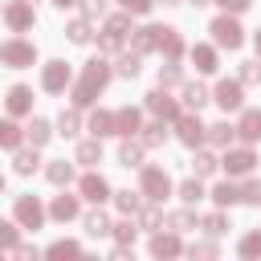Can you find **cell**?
<instances>
[{
    "mask_svg": "<svg viewBox=\"0 0 261 261\" xmlns=\"http://www.w3.org/2000/svg\"><path fill=\"white\" fill-rule=\"evenodd\" d=\"M110 82V65L102 61V57H94V61H86V69H82V82L73 86V106H90L98 94H102V86Z\"/></svg>",
    "mask_w": 261,
    "mask_h": 261,
    "instance_id": "1",
    "label": "cell"
},
{
    "mask_svg": "<svg viewBox=\"0 0 261 261\" xmlns=\"http://www.w3.org/2000/svg\"><path fill=\"white\" fill-rule=\"evenodd\" d=\"M139 184H143V196H147V200H155V204L171 192V179H167V171H159V167H143Z\"/></svg>",
    "mask_w": 261,
    "mask_h": 261,
    "instance_id": "2",
    "label": "cell"
},
{
    "mask_svg": "<svg viewBox=\"0 0 261 261\" xmlns=\"http://www.w3.org/2000/svg\"><path fill=\"white\" fill-rule=\"evenodd\" d=\"M208 33H212L216 45H224V49H241V24H237L232 16H216Z\"/></svg>",
    "mask_w": 261,
    "mask_h": 261,
    "instance_id": "3",
    "label": "cell"
},
{
    "mask_svg": "<svg viewBox=\"0 0 261 261\" xmlns=\"http://www.w3.org/2000/svg\"><path fill=\"white\" fill-rule=\"evenodd\" d=\"M126 29H130V12H118V16H110V20H106V33H102V41H98V45H102L106 53H114V49L122 45Z\"/></svg>",
    "mask_w": 261,
    "mask_h": 261,
    "instance_id": "4",
    "label": "cell"
},
{
    "mask_svg": "<svg viewBox=\"0 0 261 261\" xmlns=\"http://www.w3.org/2000/svg\"><path fill=\"white\" fill-rule=\"evenodd\" d=\"M0 57H4V65H33V57H37V49L29 45V41H4V49H0Z\"/></svg>",
    "mask_w": 261,
    "mask_h": 261,
    "instance_id": "5",
    "label": "cell"
},
{
    "mask_svg": "<svg viewBox=\"0 0 261 261\" xmlns=\"http://www.w3.org/2000/svg\"><path fill=\"white\" fill-rule=\"evenodd\" d=\"M4 24H8L12 33H24V29L33 24V4H24V0H12V4L4 8Z\"/></svg>",
    "mask_w": 261,
    "mask_h": 261,
    "instance_id": "6",
    "label": "cell"
},
{
    "mask_svg": "<svg viewBox=\"0 0 261 261\" xmlns=\"http://www.w3.org/2000/svg\"><path fill=\"white\" fill-rule=\"evenodd\" d=\"M175 130H179V139H184L188 147H196V143L208 139V126H200L196 114H179V118H175Z\"/></svg>",
    "mask_w": 261,
    "mask_h": 261,
    "instance_id": "7",
    "label": "cell"
},
{
    "mask_svg": "<svg viewBox=\"0 0 261 261\" xmlns=\"http://www.w3.org/2000/svg\"><path fill=\"white\" fill-rule=\"evenodd\" d=\"M12 212H16V220H20L24 228H41V220H45V208H41V204H37L33 196H20Z\"/></svg>",
    "mask_w": 261,
    "mask_h": 261,
    "instance_id": "8",
    "label": "cell"
},
{
    "mask_svg": "<svg viewBox=\"0 0 261 261\" xmlns=\"http://www.w3.org/2000/svg\"><path fill=\"white\" fill-rule=\"evenodd\" d=\"M65 82H69V65H65V61H49V65H45L41 86H45L49 94H61V90H65Z\"/></svg>",
    "mask_w": 261,
    "mask_h": 261,
    "instance_id": "9",
    "label": "cell"
},
{
    "mask_svg": "<svg viewBox=\"0 0 261 261\" xmlns=\"http://www.w3.org/2000/svg\"><path fill=\"white\" fill-rule=\"evenodd\" d=\"M147 110H151V114H159V118H179V106H175V102L163 94V86L147 94Z\"/></svg>",
    "mask_w": 261,
    "mask_h": 261,
    "instance_id": "10",
    "label": "cell"
},
{
    "mask_svg": "<svg viewBox=\"0 0 261 261\" xmlns=\"http://www.w3.org/2000/svg\"><path fill=\"white\" fill-rule=\"evenodd\" d=\"M253 163H257V159H253V151H245V147L224 155V171H228V175H249V171H253Z\"/></svg>",
    "mask_w": 261,
    "mask_h": 261,
    "instance_id": "11",
    "label": "cell"
},
{
    "mask_svg": "<svg viewBox=\"0 0 261 261\" xmlns=\"http://www.w3.org/2000/svg\"><path fill=\"white\" fill-rule=\"evenodd\" d=\"M77 188H82V196H86V200H94V204H102V200L110 196V184H106L102 175H82V184H77Z\"/></svg>",
    "mask_w": 261,
    "mask_h": 261,
    "instance_id": "12",
    "label": "cell"
},
{
    "mask_svg": "<svg viewBox=\"0 0 261 261\" xmlns=\"http://www.w3.org/2000/svg\"><path fill=\"white\" fill-rule=\"evenodd\" d=\"M237 135H241L245 143H257V139H261V110H245L241 122H237Z\"/></svg>",
    "mask_w": 261,
    "mask_h": 261,
    "instance_id": "13",
    "label": "cell"
},
{
    "mask_svg": "<svg viewBox=\"0 0 261 261\" xmlns=\"http://www.w3.org/2000/svg\"><path fill=\"white\" fill-rule=\"evenodd\" d=\"M216 102H220L224 110H241V102H245V98H241V82H220V86H216Z\"/></svg>",
    "mask_w": 261,
    "mask_h": 261,
    "instance_id": "14",
    "label": "cell"
},
{
    "mask_svg": "<svg viewBox=\"0 0 261 261\" xmlns=\"http://www.w3.org/2000/svg\"><path fill=\"white\" fill-rule=\"evenodd\" d=\"M90 130L102 139V135H118V114H110V110H94L90 114Z\"/></svg>",
    "mask_w": 261,
    "mask_h": 261,
    "instance_id": "15",
    "label": "cell"
},
{
    "mask_svg": "<svg viewBox=\"0 0 261 261\" xmlns=\"http://www.w3.org/2000/svg\"><path fill=\"white\" fill-rule=\"evenodd\" d=\"M159 41H163V29H159V24H151V29H139V33H135V53L159 49Z\"/></svg>",
    "mask_w": 261,
    "mask_h": 261,
    "instance_id": "16",
    "label": "cell"
},
{
    "mask_svg": "<svg viewBox=\"0 0 261 261\" xmlns=\"http://www.w3.org/2000/svg\"><path fill=\"white\" fill-rule=\"evenodd\" d=\"M49 212H53V220H73L77 216V196H57L49 204Z\"/></svg>",
    "mask_w": 261,
    "mask_h": 261,
    "instance_id": "17",
    "label": "cell"
},
{
    "mask_svg": "<svg viewBox=\"0 0 261 261\" xmlns=\"http://www.w3.org/2000/svg\"><path fill=\"white\" fill-rule=\"evenodd\" d=\"M29 106H33V94H29L24 86H12V90H8V114H24Z\"/></svg>",
    "mask_w": 261,
    "mask_h": 261,
    "instance_id": "18",
    "label": "cell"
},
{
    "mask_svg": "<svg viewBox=\"0 0 261 261\" xmlns=\"http://www.w3.org/2000/svg\"><path fill=\"white\" fill-rule=\"evenodd\" d=\"M179 249H184V245H179V237H163V232H159V237L151 241V253H155V257H175Z\"/></svg>",
    "mask_w": 261,
    "mask_h": 261,
    "instance_id": "19",
    "label": "cell"
},
{
    "mask_svg": "<svg viewBox=\"0 0 261 261\" xmlns=\"http://www.w3.org/2000/svg\"><path fill=\"white\" fill-rule=\"evenodd\" d=\"M159 49L167 53V61H175V57L184 53V41H179V33H175V29H163V41H159Z\"/></svg>",
    "mask_w": 261,
    "mask_h": 261,
    "instance_id": "20",
    "label": "cell"
},
{
    "mask_svg": "<svg viewBox=\"0 0 261 261\" xmlns=\"http://www.w3.org/2000/svg\"><path fill=\"white\" fill-rule=\"evenodd\" d=\"M192 61H196L200 73H212V69H216V53H212L208 45H196V49H192Z\"/></svg>",
    "mask_w": 261,
    "mask_h": 261,
    "instance_id": "21",
    "label": "cell"
},
{
    "mask_svg": "<svg viewBox=\"0 0 261 261\" xmlns=\"http://www.w3.org/2000/svg\"><path fill=\"white\" fill-rule=\"evenodd\" d=\"M135 130H143V118H139V110H118V135H135Z\"/></svg>",
    "mask_w": 261,
    "mask_h": 261,
    "instance_id": "22",
    "label": "cell"
},
{
    "mask_svg": "<svg viewBox=\"0 0 261 261\" xmlns=\"http://www.w3.org/2000/svg\"><path fill=\"white\" fill-rule=\"evenodd\" d=\"M212 200H216V204H237V200H241V188H237L232 179H224V184L212 188Z\"/></svg>",
    "mask_w": 261,
    "mask_h": 261,
    "instance_id": "23",
    "label": "cell"
},
{
    "mask_svg": "<svg viewBox=\"0 0 261 261\" xmlns=\"http://www.w3.org/2000/svg\"><path fill=\"white\" fill-rule=\"evenodd\" d=\"M232 135H237V126H228V122L208 126V143H216V147H228V143H232Z\"/></svg>",
    "mask_w": 261,
    "mask_h": 261,
    "instance_id": "24",
    "label": "cell"
},
{
    "mask_svg": "<svg viewBox=\"0 0 261 261\" xmlns=\"http://www.w3.org/2000/svg\"><path fill=\"white\" fill-rule=\"evenodd\" d=\"M86 232H90V237H106V232H114V224H110L102 212H90V216H86Z\"/></svg>",
    "mask_w": 261,
    "mask_h": 261,
    "instance_id": "25",
    "label": "cell"
},
{
    "mask_svg": "<svg viewBox=\"0 0 261 261\" xmlns=\"http://www.w3.org/2000/svg\"><path fill=\"white\" fill-rule=\"evenodd\" d=\"M184 102H188L192 110H200V106L208 102V90H204L200 82H192V86H184Z\"/></svg>",
    "mask_w": 261,
    "mask_h": 261,
    "instance_id": "26",
    "label": "cell"
},
{
    "mask_svg": "<svg viewBox=\"0 0 261 261\" xmlns=\"http://www.w3.org/2000/svg\"><path fill=\"white\" fill-rule=\"evenodd\" d=\"M49 135H53V130H49V122H45V118H33V126H29V143H33V147H45V143H49Z\"/></svg>",
    "mask_w": 261,
    "mask_h": 261,
    "instance_id": "27",
    "label": "cell"
},
{
    "mask_svg": "<svg viewBox=\"0 0 261 261\" xmlns=\"http://www.w3.org/2000/svg\"><path fill=\"white\" fill-rule=\"evenodd\" d=\"M45 175H49L53 184H69V179H73V167H69L65 159H57V163H49V167H45Z\"/></svg>",
    "mask_w": 261,
    "mask_h": 261,
    "instance_id": "28",
    "label": "cell"
},
{
    "mask_svg": "<svg viewBox=\"0 0 261 261\" xmlns=\"http://www.w3.org/2000/svg\"><path fill=\"white\" fill-rule=\"evenodd\" d=\"M65 33H69V41L86 45V41H90V20H86V16H77V20H69V29H65Z\"/></svg>",
    "mask_w": 261,
    "mask_h": 261,
    "instance_id": "29",
    "label": "cell"
},
{
    "mask_svg": "<svg viewBox=\"0 0 261 261\" xmlns=\"http://www.w3.org/2000/svg\"><path fill=\"white\" fill-rule=\"evenodd\" d=\"M114 204H118V212H126V216H135V212L143 208V200H139V196H130V192H118V196H114Z\"/></svg>",
    "mask_w": 261,
    "mask_h": 261,
    "instance_id": "30",
    "label": "cell"
},
{
    "mask_svg": "<svg viewBox=\"0 0 261 261\" xmlns=\"http://www.w3.org/2000/svg\"><path fill=\"white\" fill-rule=\"evenodd\" d=\"M139 57H143V53H122V57H118V73H122V77H135V73H139Z\"/></svg>",
    "mask_w": 261,
    "mask_h": 261,
    "instance_id": "31",
    "label": "cell"
},
{
    "mask_svg": "<svg viewBox=\"0 0 261 261\" xmlns=\"http://www.w3.org/2000/svg\"><path fill=\"white\" fill-rule=\"evenodd\" d=\"M0 139H4L8 151H16V147H20V126H16V122H4V126H0Z\"/></svg>",
    "mask_w": 261,
    "mask_h": 261,
    "instance_id": "32",
    "label": "cell"
},
{
    "mask_svg": "<svg viewBox=\"0 0 261 261\" xmlns=\"http://www.w3.org/2000/svg\"><path fill=\"white\" fill-rule=\"evenodd\" d=\"M163 135H167V130H163V122L143 126V147H159V143H163Z\"/></svg>",
    "mask_w": 261,
    "mask_h": 261,
    "instance_id": "33",
    "label": "cell"
},
{
    "mask_svg": "<svg viewBox=\"0 0 261 261\" xmlns=\"http://www.w3.org/2000/svg\"><path fill=\"white\" fill-rule=\"evenodd\" d=\"M12 167H16L20 175H29V171L37 167V147H33V151H16V163H12Z\"/></svg>",
    "mask_w": 261,
    "mask_h": 261,
    "instance_id": "34",
    "label": "cell"
},
{
    "mask_svg": "<svg viewBox=\"0 0 261 261\" xmlns=\"http://www.w3.org/2000/svg\"><path fill=\"white\" fill-rule=\"evenodd\" d=\"M204 196V188H200V179H188V184H179V200L184 204H196Z\"/></svg>",
    "mask_w": 261,
    "mask_h": 261,
    "instance_id": "35",
    "label": "cell"
},
{
    "mask_svg": "<svg viewBox=\"0 0 261 261\" xmlns=\"http://www.w3.org/2000/svg\"><path fill=\"white\" fill-rule=\"evenodd\" d=\"M98 159H102V147L98 143H82L77 147V163H98Z\"/></svg>",
    "mask_w": 261,
    "mask_h": 261,
    "instance_id": "36",
    "label": "cell"
},
{
    "mask_svg": "<svg viewBox=\"0 0 261 261\" xmlns=\"http://www.w3.org/2000/svg\"><path fill=\"white\" fill-rule=\"evenodd\" d=\"M192 167H196V175H212V171H216V159H212L208 151H200V155L192 159Z\"/></svg>",
    "mask_w": 261,
    "mask_h": 261,
    "instance_id": "37",
    "label": "cell"
},
{
    "mask_svg": "<svg viewBox=\"0 0 261 261\" xmlns=\"http://www.w3.org/2000/svg\"><path fill=\"white\" fill-rule=\"evenodd\" d=\"M139 224H143V228H159V208H155V200H151L147 208H139Z\"/></svg>",
    "mask_w": 261,
    "mask_h": 261,
    "instance_id": "38",
    "label": "cell"
},
{
    "mask_svg": "<svg viewBox=\"0 0 261 261\" xmlns=\"http://www.w3.org/2000/svg\"><path fill=\"white\" fill-rule=\"evenodd\" d=\"M241 82H245V86H257V82H261V65H257V61H245V65H241Z\"/></svg>",
    "mask_w": 261,
    "mask_h": 261,
    "instance_id": "39",
    "label": "cell"
},
{
    "mask_svg": "<svg viewBox=\"0 0 261 261\" xmlns=\"http://www.w3.org/2000/svg\"><path fill=\"white\" fill-rule=\"evenodd\" d=\"M77 122H82V118H77V110H61V118H57L61 135H73V130H77Z\"/></svg>",
    "mask_w": 261,
    "mask_h": 261,
    "instance_id": "40",
    "label": "cell"
},
{
    "mask_svg": "<svg viewBox=\"0 0 261 261\" xmlns=\"http://www.w3.org/2000/svg\"><path fill=\"white\" fill-rule=\"evenodd\" d=\"M118 159H122V163L130 167V163H139V159H143V147H139V143H122V151H118Z\"/></svg>",
    "mask_w": 261,
    "mask_h": 261,
    "instance_id": "41",
    "label": "cell"
},
{
    "mask_svg": "<svg viewBox=\"0 0 261 261\" xmlns=\"http://www.w3.org/2000/svg\"><path fill=\"white\" fill-rule=\"evenodd\" d=\"M167 224H171L175 232H184V228H192V224H196V216H192V212H171V216H167Z\"/></svg>",
    "mask_w": 261,
    "mask_h": 261,
    "instance_id": "42",
    "label": "cell"
},
{
    "mask_svg": "<svg viewBox=\"0 0 261 261\" xmlns=\"http://www.w3.org/2000/svg\"><path fill=\"white\" fill-rule=\"evenodd\" d=\"M82 249L73 245V241H57V245H49V257H77Z\"/></svg>",
    "mask_w": 261,
    "mask_h": 261,
    "instance_id": "43",
    "label": "cell"
},
{
    "mask_svg": "<svg viewBox=\"0 0 261 261\" xmlns=\"http://www.w3.org/2000/svg\"><path fill=\"white\" fill-rule=\"evenodd\" d=\"M257 253H261V232H249L241 241V257H257Z\"/></svg>",
    "mask_w": 261,
    "mask_h": 261,
    "instance_id": "44",
    "label": "cell"
},
{
    "mask_svg": "<svg viewBox=\"0 0 261 261\" xmlns=\"http://www.w3.org/2000/svg\"><path fill=\"white\" fill-rule=\"evenodd\" d=\"M228 224H224V216L220 212H212V216H204V232H212V237H220Z\"/></svg>",
    "mask_w": 261,
    "mask_h": 261,
    "instance_id": "45",
    "label": "cell"
},
{
    "mask_svg": "<svg viewBox=\"0 0 261 261\" xmlns=\"http://www.w3.org/2000/svg\"><path fill=\"white\" fill-rule=\"evenodd\" d=\"M0 241H4V249L8 253H16V224L8 220V224H0Z\"/></svg>",
    "mask_w": 261,
    "mask_h": 261,
    "instance_id": "46",
    "label": "cell"
},
{
    "mask_svg": "<svg viewBox=\"0 0 261 261\" xmlns=\"http://www.w3.org/2000/svg\"><path fill=\"white\" fill-rule=\"evenodd\" d=\"M114 237L118 245H135V224H114Z\"/></svg>",
    "mask_w": 261,
    "mask_h": 261,
    "instance_id": "47",
    "label": "cell"
},
{
    "mask_svg": "<svg viewBox=\"0 0 261 261\" xmlns=\"http://www.w3.org/2000/svg\"><path fill=\"white\" fill-rule=\"evenodd\" d=\"M241 200H245V204H257V200H261V184H245V188H241Z\"/></svg>",
    "mask_w": 261,
    "mask_h": 261,
    "instance_id": "48",
    "label": "cell"
},
{
    "mask_svg": "<svg viewBox=\"0 0 261 261\" xmlns=\"http://www.w3.org/2000/svg\"><path fill=\"white\" fill-rule=\"evenodd\" d=\"M175 82H179V69H175V65L159 69V86H175Z\"/></svg>",
    "mask_w": 261,
    "mask_h": 261,
    "instance_id": "49",
    "label": "cell"
},
{
    "mask_svg": "<svg viewBox=\"0 0 261 261\" xmlns=\"http://www.w3.org/2000/svg\"><path fill=\"white\" fill-rule=\"evenodd\" d=\"M216 4H220L224 12H245V8H249V0H216Z\"/></svg>",
    "mask_w": 261,
    "mask_h": 261,
    "instance_id": "50",
    "label": "cell"
},
{
    "mask_svg": "<svg viewBox=\"0 0 261 261\" xmlns=\"http://www.w3.org/2000/svg\"><path fill=\"white\" fill-rule=\"evenodd\" d=\"M118 4H122L126 12H147V8H151V0H118Z\"/></svg>",
    "mask_w": 261,
    "mask_h": 261,
    "instance_id": "51",
    "label": "cell"
},
{
    "mask_svg": "<svg viewBox=\"0 0 261 261\" xmlns=\"http://www.w3.org/2000/svg\"><path fill=\"white\" fill-rule=\"evenodd\" d=\"M82 8H86V12H90V16H98V12H102V8H106V0H82Z\"/></svg>",
    "mask_w": 261,
    "mask_h": 261,
    "instance_id": "52",
    "label": "cell"
},
{
    "mask_svg": "<svg viewBox=\"0 0 261 261\" xmlns=\"http://www.w3.org/2000/svg\"><path fill=\"white\" fill-rule=\"evenodd\" d=\"M212 253H216L212 245H192V257H212Z\"/></svg>",
    "mask_w": 261,
    "mask_h": 261,
    "instance_id": "53",
    "label": "cell"
},
{
    "mask_svg": "<svg viewBox=\"0 0 261 261\" xmlns=\"http://www.w3.org/2000/svg\"><path fill=\"white\" fill-rule=\"evenodd\" d=\"M53 4H57V8H69V4H77V0H53Z\"/></svg>",
    "mask_w": 261,
    "mask_h": 261,
    "instance_id": "54",
    "label": "cell"
},
{
    "mask_svg": "<svg viewBox=\"0 0 261 261\" xmlns=\"http://www.w3.org/2000/svg\"><path fill=\"white\" fill-rule=\"evenodd\" d=\"M257 53H261V33H257Z\"/></svg>",
    "mask_w": 261,
    "mask_h": 261,
    "instance_id": "55",
    "label": "cell"
},
{
    "mask_svg": "<svg viewBox=\"0 0 261 261\" xmlns=\"http://www.w3.org/2000/svg\"><path fill=\"white\" fill-rule=\"evenodd\" d=\"M192 4H208V0H192Z\"/></svg>",
    "mask_w": 261,
    "mask_h": 261,
    "instance_id": "56",
    "label": "cell"
},
{
    "mask_svg": "<svg viewBox=\"0 0 261 261\" xmlns=\"http://www.w3.org/2000/svg\"><path fill=\"white\" fill-rule=\"evenodd\" d=\"M163 4H175V0H163Z\"/></svg>",
    "mask_w": 261,
    "mask_h": 261,
    "instance_id": "57",
    "label": "cell"
}]
</instances>
